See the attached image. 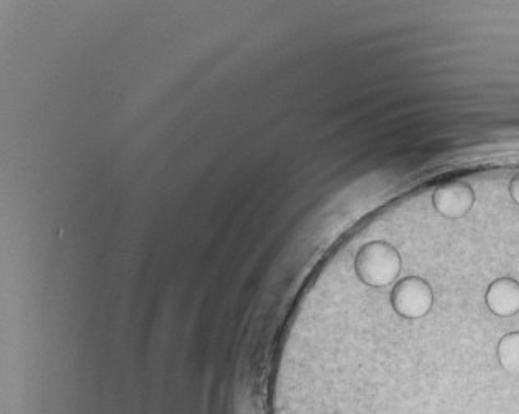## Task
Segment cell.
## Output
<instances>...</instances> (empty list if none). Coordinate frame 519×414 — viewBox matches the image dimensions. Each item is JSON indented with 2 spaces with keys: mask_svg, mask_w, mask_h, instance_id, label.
<instances>
[{
  "mask_svg": "<svg viewBox=\"0 0 519 414\" xmlns=\"http://www.w3.org/2000/svg\"><path fill=\"white\" fill-rule=\"evenodd\" d=\"M355 272L363 285L372 288L391 285L401 272L400 252L380 240L365 244L355 257Z\"/></svg>",
  "mask_w": 519,
  "mask_h": 414,
  "instance_id": "1",
  "label": "cell"
},
{
  "mask_svg": "<svg viewBox=\"0 0 519 414\" xmlns=\"http://www.w3.org/2000/svg\"><path fill=\"white\" fill-rule=\"evenodd\" d=\"M434 304V291L428 281L419 276H408L398 281L391 291V306L401 318L421 319L429 314Z\"/></svg>",
  "mask_w": 519,
  "mask_h": 414,
  "instance_id": "2",
  "label": "cell"
},
{
  "mask_svg": "<svg viewBox=\"0 0 519 414\" xmlns=\"http://www.w3.org/2000/svg\"><path fill=\"white\" fill-rule=\"evenodd\" d=\"M474 203V189L464 181L442 184L432 196V204L436 211L447 219L464 217L474 207Z\"/></svg>",
  "mask_w": 519,
  "mask_h": 414,
  "instance_id": "3",
  "label": "cell"
},
{
  "mask_svg": "<svg viewBox=\"0 0 519 414\" xmlns=\"http://www.w3.org/2000/svg\"><path fill=\"white\" fill-rule=\"evenodd\" d=\"M485 303L495 316L511 318L519 313V283L513 278H498L488 286Z\"/></svg>",
  "mask_w": 519,
  "mask_h": 414,
  "instance_id": "4",
  "label": "cell"
},
{
  "mask_svg": "<svg viewBox=\"0 0 519 414\" xmlns=\"http://www.w3.org/2000/svg\"><path fill=\"white\" fill-rule=\"evenodd\" d=\"M497 357L505 372L519 375V331L501 337L498 342Z\"/></svg>",
  "mask_w": 519,
  "mask_h": 414,
  "instance_id": "5",
  "label": "cell"
},
{
  "mask_svg": "<svg viewBox=\"0 0 519 414\" xmlns=\"http://www.w3.org/2000/svg\"><path fill=\"white\" fill-rule=\"evenodd\" d=\"M510 194L513 201L519 206V173L511 180L510 183Z\"/></svg>",
  "mask_w": 519,
  "mask_h": 414,
  "instance_id": "6",
  "label": "cell"
},
{
  "mask_svg": "<svg viewBox=\"0 0 519 414\" xmlns=\"http://www.w3.org/2000/svg\"><path fill=\"white\" fill-rule=\"evenodd\" d=\"M275 414H296L294 413L291 408H286V406H283V408H278V410L275 411Z\"/></svg>",
  "mask_w": 519,
  "mask_h": 414,
  "instance_id": "7",
  "label": "cell"
}]
</instances>
